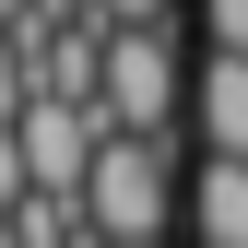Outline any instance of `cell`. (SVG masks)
I'll list each match as a JSON object with an SVG mask.
<instances>
[{"instance_id": "1", "label": "cell", "mask_w": 248, "mask_h": 248, "mask_svg": "<svg viewBox=\"0 0 248 248\" xmlns=\"http://www.w3.org/2000/svg\"><path fill=\"white\" fill-rule=\"evenodd\" d=\"M166 142H95V177H83V225H95V248H166Z\"/></svg>"}, {"instance_id": "2", "label": "cell", "mask_w": 248, "mask_h": 248, "mask_svg": "<svg viewBox=\"0 0 248 248\" xmlns=\"http://www.w3.org/2000/svg\"><path fill=\"white\" fill-rule=\"evenodd\" d=\"M95 118H107L118 142H166V118H177V47H166V24H142V36H107Z\"/></svg>"}, {"instance_id": "3", "label": "cell", "mask_w": 248, "mask_h": 248, "mask_svg": "<svg viewBox=\"0 0 248 248\" xmlns=\"http://www.w3.org/2000/svg\"><path fill=\"white\" fill-rule=\"evenodd\" d=\"M12 142H24V177H36V201H83V177H95V142H107V118H95V107H71V95H36Z\"/></svg>"}, {"instance_id": "4", "label": "cell", "mask_w": 248, "mask_h": 248, "mask_svg": "<svg viewBox=\"0 0 248 248\" xmlns=\"http://www.w3.org/2000/svg\"><path fill=\"white\" fill-rule=\"evenodd\" d=\"M201 142L213 166H248V59H201Z\"/></svg>"}, {"instance_id": "5", "label": "cell", "mask_w": 248, "mask_h": 248, "mask_svg": "<svg viewBox=\"0 0 248 248\" xmlns=\"http://www.w3.org/2000/svg\"><path fill=\"white\" fill-rule=\"evenodd\" d=\"M189 213H201V248H248V166H213V154H201Z\"/></svg>"}, {"instance_id": "6", "label": "cell", "mask_w": 248, "mask_h": 248, "mask_svg": "<svg viewBox=\"0 0 248 248\" xmlns=\"http://www.w3.org/2000/svg\"><path fill=\"white\" fill-rule=\"evenodd\" d=\"M24 107H36V59L0 36V130H24Z\"/></svg>"}, {"instance_id": "7", "label": "cell", "mask_w": 248, "mask_h": 248, "mask_svg": "<svg viewBox=\"0 0 248 248\" xmlns=\"http://www.w3.org/2000/svg\"><path fill=\"white\" fill-rule=\"evenodd\" d=\"M83 24L95 36H142V24H166V0H83Z\"/></svg>"}, {"instance_id": "8", "label": "cell", "mask_w": 248, "mask_h": 248, "mask_svg": "<svg viewBox=\"0 0 248 248\" xmlns=\"http://www.w3.org/2000/svg\"><path fill=\"white\" fill-rule=\"evenodd\" d=\"M201 24H213V59H248V0H201Z\"/></svg>"}, {"instance_id": "9", "label": "cell", "mask_w": 248, "mask_h": 248, "mask_svg": "<svg viewBox=\"0 0 248 248\" xmlns=\"http://www.w3.org/2000/svg\"><path fill=\"white\" fill-rule=\"evenodd\" d=\"M24 201H36V177H24V142H12V130H0V225H12V213H24Z\"/></svg>"}, {"instance_id": "10", "label": "cell", "mask_w": 248, "mask_h": 248, "mask_svg": "<svg viewBox=\"0 0 248 248\" xmlns=\"http://www.w3.org/2000/svg\"><path fill=\"white\" fill-rule=\"evenodd\" d=\"M24 12H36V0H0V36H12V24H24Z\"/></svg>"}, {"instance_id": "11", "label": "cell", "mask_w": 248, "mask_h": 248, "mask_svg": "<svg viewBox=\"0 0 248 248\" xmlns=\"http://www.w3.org/2000/svg\"><path fill=\"white\" fill-rule=\"evenodd\" d=\"M0 248H24V236H12V225H0Z\"/></svg>"}]
</instances>
